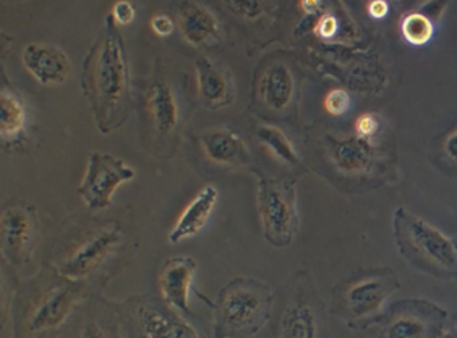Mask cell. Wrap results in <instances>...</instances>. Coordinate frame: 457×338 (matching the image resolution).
Segmentation results:
<instances>
[{"instance_id": "4dcf8cb0", "label": "cell", "mask_w": 457, "mask_h": 338, "mask_svg": "<svg viewBox=\"0 0 457 338\" xmlns=\"http://www.w3.org/2000/svg\"><path fill=\"white\" fill-rule=\"evenodd\" d=\"M81 338H109L106 330L96 322H88L81 330Z\"/></svg>"}, {"instance_id": "44dd1931", "label": "cell", "mask_w": 457, "mask_h": 338, "mask_svg": "<svg viewBox=\"0 0 457 338\" xmlns=\"http://www.w3.org/2000/svg\"><path fill=\"white\" fill-rule=\"evenodd\" d=\"M27 127V107L15 91L4 89L0 95V136L2 141L15 143Z\"/></svg>"}, {"instance_id": "7c38bea8", "label": "cell", "mask_w": 457, "mask_h": 338, "mask_svg": "<svg viewBox=\"0 0 457 338\" xmlns=\"http://www.w3.org/2000/svg\"><path fill=\"white\" fill-rule=\"evenodd\" d=\"M196 262L192 258L179 256L166 260L159 274V288L164 303L172 311L190 314V292L194 284Z\"/></svg>"}, {"instance_id": "836d02e7", "label": "cell", "mask_w": 457, "mask_h": 338, "mask_svg": "<svg viewBox=\"0 0 457 338\" xmlns=\"http://www.w3.org/2000/svg\"><path fill=\"white\" fill-rule=\"evenodd\" d=\"M300 9L303 10L307 15H315L320 10L323 9V4L320 0H303L300 4Z\"/></svg>"}, {"instance_id": "3957f363", "label": "cell", "mask_w": 457, "mask_h": 338, "mask_svg": "<svg viewBox=\"0 0 457 338\" xmlns=\"http://www.w3.org/2000/svg\"><path fill=\"white\" fill-rule=\"evenodd\" d=\"M273 304L271 288L255 278H236L214 306V337L250 338L263 327Z\"/></svg>"}, {"instance_id": "30bf717a", "label": "cell", "mask_w": 457, "mask_h": 338, "mask_svg": "<svg viewBox=\"0 0 457 338\" xmlns=\"http://www.w3.org/2000/svg\"><path fill=\"white\" fill-rule=\"evenodd\" d=\"M21 62L33 78L45 87L63 85L71 78V59L54 44H28L21 53Z\"/></svg>"}, {"instance_id": "52a82bcc", "label": "cell", "mask_w": 457, "mask_h": 338, "mask_svg": "<svg viewBox=\"0 0 457 338\" xmlns=\"http://www.w3.org/2000/svg\"><path fill=\"white\" fill-rule=\"evenodd\" d=\"M37 220L35 209L27 202L12 201L2 210L0 217V238L4 258L20 266L31 258L35 248Z\"/></svg>"}, {"instance_id": "603a6c76", "label": "cell", "mask_w": 457, "mask_h": 338, "mask_svg": "<svg viewBox=\"0 0 457 338\" xmlns=\"http://www.w3.org/2000/svg\"><path fill=\"white\" fill-rule=\"evenodd\" d=\"M256 135L264 146L273 153L276 159L287 165L299 164V154L284 131L271 125H262Z\"/></svg>"}, {"instance_id": "2e32d148", "label": "cell", "mask_w": 457, "mask_h": 338, "mask_svg": "<svg viewBox=\"0 0 457 338\" xmlns=\"http://www.w3.org/2000/svg\"><path fill=\"white\" fill-rule=\"evenodd\" d=\"M179 27L185 41L192 45H204L220 39L218 18L212 15V10L198 2H185L180 5Z\"/></svg>"}, {"instance_id": "484cf974", "label": "cell", "mask_w": 457, "mask_h": 338, "mask_svg": "<svg viewBox=\"0 0 457 338\" xmlns=\"http://www.w3.org/2000/svg\"><path fill=\"white\" fill-rule=\"evenodd\" d=\"M352 99L344 89H331L325 97V109L335 117H341L351 111Z\"/></svg>"}, {"instance_id": "f1b7e54d", "label": "cell", "mask_w": 457, "mask_h": 338, "mask_svg": "<svg viewBox=\"0 0 457 338\" xmlns=\"http://www.w3.org/2000/svg\"><path fill=\"white\" fill-rule=\"evenodd\" d=\"M337 31H339V21L335 15H323L315 27V33L321 39H333L337 35Z\"/></svg>"}, {"instance_id": "ffe728a7", "label": "cell", "mask_w": 457, "mask_h": 338, "mask_svg": "<svg viewBox=\"0 0 457 338\" xmlns=\"http://www.w3.org/2000/svg\"><path fill=\"white\" fill-rule=\"evenodd\" d=\"M294 93L295 81L287 65L274 63L266 69L260 81V95L264 104L274 111H284L292 103Z\"/></svg>"}, {"instance_id": "d4e9b609", "label": "cell", "mask_w": 457, "mask_h": 338, "mask_svg": "<svg viewBox=\"0 0 457 338\" xmlns=\"http://www.w3.org/2000/svg\"><path fill=\"white\" fill-rule=\"evenodd\" d=\"M381 130V120L378 115L373 112H365L359 115V119L355 120V133L361 139H365L371 143L373 138L378 135Z\"/></svg>"}, {"instance_id": "f546056e", "label": "cell", "mask_w": 457, "mask_h": 338, "mask_svg": "<svg viewBox=\"0 0 457 338\" xmlns=\"http://www.w3.org/2000/svg\"><path fill=\"white\" fill-rule=\"evenodd\" d=\"M151 28L154 29V33L159 36H169L174 31V21L172 18L164 15V13H159L156 17H153L151 20Z\"/></svg>"}, {"instance_id": "7a4b0ae2", "label": "cell", "mask_w": 457, "mask_h": 338, "mask_svg": "<svg viewBox=\"0 0 457 338\" xmlns=\"http://www.w3.org/2000/svg\"><path fill=\"white\" fill-rule=\"evenodd\" d=\"M393 226L399 252L413 268L457 280V246L449 236L405 208L397 209Z\"/></svg>"}, {"instance_id": "ac0fdd59", "label": "cell", "mask_w": 457, "mask_h": 338, "mask_svg": "<svg viewBox=\"0 0 457 338\" xmlns=\"http://www.w3.org/2000/svg\"><path fill=\"white\" fill-rule=\"evenodd\" d=\"M203 151L214 164L240 165L250 161L244 141L228 130H212L202 136Z\"/></svg>"}, {"instance_id": "9c48e42d", "label": "cell", "mask_w": 457, "mask_h": 338, "mask_svg": "<svg viewBox=\"0 0 457 338\" xmlns=\"http://www.w3.org/2000/svg\"><path fill=\"white\" fill-rule=\"evenodd\" d=\"M79 303V292L71 285L53 286L46 290L31 308L28 316V332L45 334L61 327L69 319L71 311Z\"/></svg>"}, {"instance_id": "e0dca14e", "label": "cell", "mask_w": 457, "mask_h": 338, "mask_svg": "<svg viewBox=\"0 0 457 338\" xmlns=\"http://www.w3.org/2000/svg\"><path fill=\"white\" fill-rule=\"evenodd\" d=\"M373 143L359 136L344 138L331 144V161L339 172L347 175L365 174L373 162Z\"/></svg>"}, {"instance_id": "277c9868", "label": "cell", "mask_w": 457, "mask_h": 338, "mask_svg": "<svg viewBox=\"0 0 457 338\" xmlns=\"http://www.w3.org/2000/svg\"><path fill=\"white\" fill-rule=\"evenodd\" d=\"M258 208L266 242L276 248L289 246L299 227L295 183L262 178L258 185Z\"/></svg>"}, {"instance_id": "6da1fadb", "label": "cell", "mask_w": 457, "mask_h": 338, "mask_svg": "<svg viewBox=\"0 0 457 338\" xmlns=\"http://www.w3.org/2000/svg\"><path fill=\"white\" fill-rule=\"evenodd\" d=\"M81 87L101 133L107 135L127 120L130 111V70L122 35L111 15L83 62Z\"/></svg>"}, {"instance_id": "d6a6232c", "label": "cell", "mask_w": 457, "mask_h": 338, "mask_svg": "<svg viewBox=\"0 0 457 338\" xmlns=\"http://www.w3.org/2000/svg\"><path fill=\"white\" fill-rule=\"evenodd\" d=\"M445 153L446 156L457 162V128L454 131H451L448 135V138L445 139Z\"/></svg>"}, {"instance_id": "d6986e66", "label": "cell", "mask_w": 457, "mask_h": 338, "mask_svg": "<svg viewBox=\"0 0 457 338\" xmlns=\"http://www.w3.org/2000/svg\"><path fill=\"white\" fill-rule=\"evenodd\" d=\"M148 104H150L151 119L159 135L161 136L172 135L180 120V111H179L174 89L169 87L166 81L159 79L151 87Z\"/></svg>"}, {"instance_id": "7402d4cb", "label": "cell", "mask_w": 457, "mask_h": 338, "mask_svg": "<svg viewBox=\"0 0 457 338\" xmlns=\"http://www.w3.org/2000/svg\"><path fill=\"white\" fill-rule=\"evenodd\" d=\"M313 309L305 303L290 304L282 316V338H317Z\"/></svg>"}, {"instance_id": "5b68a950", "label": "cell", "mask_w": 457, "mask_h": 338, "mask_svg": "<svg viewBox=\"0 0 457 338\" xmlns=\"http://www.w3.org/2000/svg\"><path fill=\"white\" fill-rule=\"evenodd\" d=\"M399 290L393 270H375L349 280L341 290L339 306L344 316L353 324L367 326L385 309L387 300Z\"/></svg>"}, {"instance_id": "4316f807", "label": "cell", "mask_w": 457, "mask_h": 338, "mask_svg": "<svg viewBox=\"0 0 457 338\" xmlns=\"http://www.w3.org/2000/svg\"><path fill=\"white\" fill-rule=\"evenodd\" d=\"M228 9L236 13L237 17L245 18V20H255L263 13V4L256 0H244V2H232L228 0Z\"/></svg>"}, {"instance_id": "e575fe53", "label": "cell", "mask_w": 457, "mask_h": 338, "mask_svg": "<svg viewBox=\"0 0 457 338\" xmlns=\"http://www.w3.org/2000/svg\"><path fill=\"white\" fill-rule=\"evenodd\" d=\"M438 338H457V329L448 330L446 334H441Z\"/></svg>"}, {"instance_id": "83f0119b", "label": "cell", "mask_w": 457, "mask_h": 338, "mask_svg": "<svg viewBox=\"0 0 457 338\" xmlns=\"http://www.w3.org/2000/svg\"><path fill=\"white\" fill-rule=\"evenodd\" d=\"M111 17L114 18L115 25H120L125 27L129 23H132L133 18H135V7H133L130 2H117L112 9Z\"/></svg>"}, {"instance_id": "ba28073f", "label": "cell", "mask_w": 457, "mask_h": 338, "mask_svg": "<svg viewBox=\"0 0 457 338\" xmlns=\"http://www.w3.org/2000/svg\"><path fill=\"white\" fill-rule=\"evenodd\" d=\"M120 230L117 226L99 228L88 235L73 251L61 260L59 272L69 280H79L104 264V260L112 254L117 244L120 243Z\"/></svg>"}, {"instance_id": "cb8c5ba5", "label": "cell", "mask_w": 457, "mask_h": 338, "mask_svg": "<svg viewBox=\"0 0 457 338\" xmlns=\"http://www.w3.org/2000/svg\"><path fill=\"white\" fill-rule=\"evenodd\" d=\"M401 35L412 45H425L435 35V25L428 13L411 12L401 20Z\"/></svg>"}, {"instance_id": "9a60e30c", "label": "cell", "mask_w": 457, "mask_h": 338, "mask_svg": "<svg viewBox=\"0 0 457 338\" xmlns=\"http://www.w3.org/2000/svg\"><path fill=\"white\" fill-rule=\"evenodd\" d=\"M218 198H220V194L212 185L204 186L195 196V200L188 204V208L185 209L180 218L177 220L172 232L169 234V242L172 244L180 243V242L194 238L200 234L204 226L208 224L212 210L218 204Z\"/></svg>"}, {"instance_id": "4fadbf2b", "label": "cell", "mask_w": 457, "mask_h": 338, "mask_svg": "<svg viewBox=\"0 0 457 338\" xmlns=\"http://www.w3.org/2000/svg\"><path fill=\"white\" fill-rule=\"evenodd\" d=\"M137 327L140 338H202L179 314L154 303L138 306Z\"/></svg>"}, {"instance_id": "8fae6325", "label": "cell", "mask_w": 457, "mask_h": 338, "mask_svg": "<svg viewBox=\"0 0 457 338\" xmlns=\"http://www.w3.org/2000/svg\"><path fill=\"white\" fill-rule=\"evenodd\" d=\"M396 312L385 329V338H438L436 330L443 324L446 312L430 303H409Z\"/></svg>"}, {"instance_id": "8992f818", "label": "cell", "mask_w": 457, "mask_h": 338, "mask_svg": "<svg viewBox=\"0 0 457 338\" xmlns=\"http://www.w3.org/2000/svg\"><path fill=\"white\" fill-rule=\"evenodd\" d=\"M135 178V169L120 157L104 153H91L79 194L91 210H103L112 204L117 188Z\"/></svg>"}, {"instance_id": "1f68e13d", "label": "cell", "mask_w": 457, "mask_h": 338, "mask_svg": "<svg viewBox=\"0 0 457 338\" xmlns=\"http://www.w3.org/2000/svg\"><path fill=\"white\" fill-rule=\"evenodd\" d=\"M369 13L373 18H385L389 13V4L385 0H373L369 4Z\"/></svg>"}, {"instance_id": "5bb4252c", "label": "cell", "mask_w": 457, "mask_h": 338, "mask_svg": "<svg viewBox=\"0 0 457 338\" xmlns=\"http://www.w3.org/2000/svg\"><path fill=\"white\" fill-rule=\"evenodd\" d=\"M196 87L203 104L212 111L234 103V85L228 71L210 57H198L195 62Z\"/></svg>"}]
</instances>
